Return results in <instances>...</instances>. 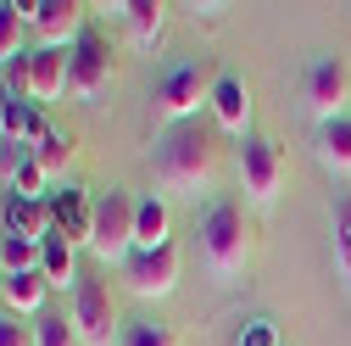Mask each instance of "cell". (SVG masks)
Instances as JSON below:
<instances>
[{
    "label": "cell",
    "mask_w": 351,
    "mask_h": 346,
    "mask_svg": "<svg viewBox=\"0 0 351 346\" xmlns=\"http://www.w3.org/2000/svg\"><path fill=\"white\" fill-rule=\"evenodd\" d=\"M156 179L173 196H201L217 179V146H212V135L201 123H184V128L167 135V146L156 157Z\"/></svg>",
    "instance_id": "obj_1"
},
{
    "label": "cell",
    "mask_w": 351,
    "mask_h": 346,
    "mask_svg": "<svg viewBox=\"0 0 351 346\" xmlns=\"http://www.w3.org/2000/svg\"><path fill=\"white\" fill-rule=\"evenodd\" d=\"M201 257L217 279H240L251 268V229L240 201H212L201 218Z\"/></svg>",
    "instance_id": "obj_2"
},
{
    "label": "cell",
    "mask_w": 351,
    "mask_h": 346,
    "mask_svg": "<svg viewBox=\"0 0 351 346\" xmlns=\"http://www.w3.org/2000/svg\"><path fill=\"white\" fill-rule=\"evenodd\" d=\"M134 212L140 201L128 190H106L95 201V224H90V257L101 268H128L134 257Z\"/></svg>",
    "instance_id": "obj_3"
},
{
    "label": "cell",
    "mask_w": 351,
    "mask_h": 346,
    "mask_svg": "<svg viewBox=\"0 0 351 346\" xmlns=\"http://www.w3.org/2000/svg\"><path fill=\"white\" fill-rule=\"evenodd\" d=\"M67 324H73L78 346H112V335H123L117 330V296H112V285L101 274H78Z\"/></svg>",
    "instance_id": "obj_4"
},
{
    "label": "cell",
    "mask_w": 351,
    "mask_h": 346,
    "mask_svg": "<svg viewBox=\"0 0 351 346\" xmlns=\"http://www.w3.org/2000/svg\"><path fill=\"white\" fill-rule=\"evenodd\" d=\"M346 101H351V67L340 56H318L313 67H306V78H301V106L324 128V123L346 117Z\"/></svg>",
    "instance_id": "obj_5"
},
{
    "label": "cell",
    "mask_w": 351,
    "mask_h": 346,
    "mask_svg": "<svg viewBox=\"0 0 351 346\" xmlns=\"http://www.w3.org/2000/svg\"><path fill=\"white\" fill-rule=\"evenodd\" d=\"M67 90L78 101H95V95L112 90V45L95 28H84V39L67 51Z\"/></svg>",
    "instance_id": "obj_6"
},
{
    "label": "cell",
    "mask_w": 351,
    "mask_h": 346,
    "mask_svg": "<svg viewBox=\"0 0 351 346\" xmlns=\"http://www.w3.org/2000/svg\"><path fill=\"white\" fill-rule=\"evenodd\" d=\"M179 246H156V251H134L128 257V268H123V285L134 290L140 301H162V296H173L179 290Z\"/></svg>",
    "instance_id": "obj_7"
},
{
    "label": "cell",
    "mask_w": 351,
    "mask_h": 346,
    "mask_svg": "<svg viewBox=\"0 0 351 346\" xmlns=\"http://www.w3.org/2000/svg\"><path fill=\"white\" fill-rule=\"evenodd\" d=\"M240 190L256 201V207H268L279 190H285V151L274 140H245L240 146Z\"/></svg>",
    "instance_id": "obj_8"
},
{
    "label": "cell",
    "mask_w": 351,
    "mask_h": 346,
    "mask_svg": "<svg viewBox=\"0 0 351 346\" xmlns=\"http://www.w3.org/2000/svg\"><path fill=\"white\" fill-rule=\"evenodd\" d=\"M28 34L39 39V51H73L84 39V6L78 0H34Z\"/></svg>",
    "instance_id": "obj_9"
},
{
    "label": "cell",
    "mask_w": 351,
    "mask_h": 346,
    "mask_svg": "<svg viewBox=\"0 0 351 346\" xmlns=\"http://www.w3.org/2000/svg\"><path fill=\"white\" fill-rule=\"evenodd\" d=\"M201 101H212V84L201 78V67H173L162 84H156V123H173V128H184Z\"/></svg>",
    "instance_id": "obj_10"
},
{
    "label": "cell",
    "mask_w": 351,
    "mask_h": 346,
    "mask_svg": "<svg viewBox=\"0 0 351 346\" xmlns=\"http://www.w3.org/2000/svg\"><path fill=\"white\" fill-rule=\"evenodd\" d=\"M0 224H6V235L28 240V246H45L56 235V218L45 201H28V196H6V207H0Z\"/></svg>",
    "instance_id": "obj_11"
},
{
    "label": "cell",
    "mask_w": 351,
    "mask_h": 346,
    "mask_svg": "<svg viewBox=\"0 0 351 346\" xmlns=\"http://www.w3.org/2000/svg\"><path fill=\"white\" fill-rule=\"evenodd\" d=\"M212 117H217V128H223V135H245L251 128V90L245 84L234 78V73H223V78H212ZM251 140V135H245Z\"/></svg>",
    "instance_id": "obj_12"
},
{
    "label": "cell",
    "mask_w": 351,
    "mask_h": 346,
    "mask_svg": "<svg viewBox=\"0 0 351 346\" xmlns=\"http://www.w3.org/2000/svg\"><path fill=\"white\" fill-rule=\"evenodd\" d=\"M45 268H34V274H6V290H0V308H6L12 319H28V313H45Z\"/></svg>",
    "instance_id": "obj_13"
},
{
    "label": "cell",
    "mask_w": 351,
    "mask_h": 346,
    "mask_svg": "<svg viewBox=\"0 0 351 346\" xmlns=\"http://www.w3.org/2000/svg\"><path fill=\"white\" fill-rule=\"evenodd\" d=\"M51 218H56V235H67L73 246H90L95 201H84V190H62V196L51 201Z\"/></svg>",
    "instance_id": "obj_14"
},
{
    "label": "cell",
    "mask_w": 351,
    "mask_h": 346,
    "mask_svg": "<svg viewBox=\"0 0 351 346\" xmlns=\"http://www.w3.org/2000/svg\"><path fill=\"white\" fill-rule=\"evenodd\" d=\"M318 162L335 173V179H351V112L318 128Z\"/></svg>",
    "instance_id": "obj_15"
},
{
    "label": "cell",
    "mask_w": 351,
    "mask_h": 346,
    "mask_svg": "<svg viewBox=\"0 0 351 346\" xmlns=\"http://www.w3.org/2000/svg\"><path fill=\"white\" fill-rule=\"evenodd\" d=\"M167 201L162 196H140V212H134V251H156L167 246Z\"/></svg>",
    "instance_id": "obj_16"
},
{
    "label": "cell",
    "mask_w": 351,
    "mask_h": 346,
    "mask_svg": "<svg viewBox=\"0 0 351 346\" xmlns=\"http://www.w3.org/2000/svg\"><path fill=\"white\" fill-rule=\"evenodd\" d=\"M67 90V51H34V106Z\"/></svg>",
    "instance_id": "obj_17"
},
{
    "label": "cell",
    "mask_w": 351,
    "mask_h": 346,
    "mask_svg": "<svg viewBox=\"0 0 351 346\" xmlns=\"http://www.w3.org/2000/svg\"><path fill=\"white\" fill-rule=\"evenodd\" d=\"M39 268H45V279H51V285L73 290V285H78V257H73V240H67V235H51L45 246H39Z\"/></svg>",
    "instance_id": "obj_18"
},
{
    "label": "cell",
    "mask_w": 351,
    "mask_h": 346,
    "mask_svg": "<svg viewBox=\"0 0 351 346\" xmlns=\"http://www.w3.org/2000/svg\"><path fill=\"white\" fill-rule=\"evenodd\" d=\"M51 128L39 123V112H28L23 101H0V140L17 146V140H45Z\"/></svg>",
    "instance_id": "obj_19"
},
{
    "label": "cell",
    "mask_w": 351,
    "mask_h": 346,
    "mask_svg": "<svg viewBox=\"0 0 351 346\" xmlns=\"http://www.w3.org/2000/svg\"><path fill=\"white\" fill-rule=\"evenodd\" d=\"M123 23H128V39H134V45H162V6L156 0H128L123 6Z\"/></svg>",
    "instance_id": "obj_20"
},
{
    "label": "cell",
    "mask_w": 351,
    "mask_h": 346,
    "mask_svg": "<svg viewBox=\"0 0 351 346\" xmlns=\"http://www.w3.org/2000/svg\"><path fill=\"white\" fill-rule=\"evenodd\" d=\"M23 28H28V6L0 0V67H6L12 56H23Z\"/></svg>",
    "instance_id": "obj_21"
},
{
    "label": "cell",
    "mask_w": 351,
    "mask_h": 346,
    "mask_svg": "<svg viewBox=\"0 0 351 346\" xmlns=\"http://www.w3.org/2000/svg\"><path fill=\"white\" fill-rule=\"evenodd\" d=\"M73 151H78V146H73V135H56V128H51V135H45V140L34 146V162H39V173L51 179V173H67Z\"/></svg>",
    "instance_id": "obj_22"
},
{
    "label": "cell",
    "mask_w": 351,
    "mask_h": 346,
    "mask_svg": "<svg viewBox=\"0 0 351 346\" xmlns=\"http://www.w3.org/2000/svg\"><path fill=\"white\" fill-rule=\"evenodd\" d=\"M335 274L351 285V196L335 207Z\"/></svg>",
    "instance_id": "obj_23"
},
{
    "label": "cell",
    "mask_w": 351,
    "mask_h": 346,
    "mask_svg": "<svg viewBox=\"0 0 351 346\" xmlns=\"http://www.w3.org/2000/svg\"><path fill=\"white\" fill-rule=\"evenodd\" d=\"M117 346H179V335L167 324H156V319H140V324H123Z\"/></svg>",
    "instance_id": "obj_24"
},
{
    "label": "cell",
    "mask_w": 351,
    "mask_h": 346,
    "mask_svg": "<svg viewBox=\"0 0 351 346\" xmlns=\"http://www.w3.org/2000/svg\"><path fill=\"white\" fill-rule=\"evenodd\" d=\"M0 268L6 274H34L39 268V246H28L17 235H0Z\"/></svg>",
    "instance_id": "obj_25"
},
{
    "label": "cell",
    "mask_w": 351,
    "mask_h": 346,
    "mask_svg": "<svg viewBox=\"0 0 351 346\" xmlns=\"http://www.w3.org/2000/svg\"><path fill=\"white\" fill-rule=\"evenodd\" d=\"M0 73H6V101H34V56H12Z\"/></svg>",
    "instance_id": "obj_26"
},
{
    "label": "cell",
    "mask_w": 351,
    "mask_h": 346,
    "mask_svg": "<svg viewBox=\"0 0 351 346\" xmlns=\"http://www.w3.org/2000/svg\"><path fill=\"white\" fill-rule=\"evenodd\" d=\"M34 346H78L67 313H39V324H34Z\"/></svg>",
    "instance_id": "obj_27"
},
{
    "label": "cell",
    "mask_w": 351,
    "mask_h": 346,
    "mask_svg": "<svg viewBox=\"0 0 351 346\" xmlns=\"http://www.w3.org/2000/svg\"><path fill=\"white\" fill-rule=\"evenodd\" d=\"M45 173H39V162L28 157V162H12V196H28V201H45Z\"/></svg>",
    "instance_id": "obj_28"
},
{
    "label": "cell",
    "mask_w": 351,
    "mask_h": 346,
    "mask_svg": "<svg viewBox=\"0 0 351 346\" xmlns=\"http://www.w3.org/2000/svg\"><path fill=\"white\" fill-rule=\"evenodd\" d=\"M234 346H279V330H274L268 319H251V324L234 335Z\"/></svg>",
    "instance_id": "obj_29"
},
{
    "label": "cell",
    "mask_w": 351,
    "mask_h": 346,
    "mask_svg": "<svg viewBox=\"0 0 351 346\" xmlns=\"http://www.w3.org/2000/svg\"><path fill=\"white\" fill-rule=\"evenodd\" d=\"M0 346H34V335H28L17 319H0Z\"/></svg>",
    "instance_id": "obj_30"
},
{
    "label": "cell",
    "mask_w": 351,
    "mask_h": 346,
    "mask_svg": "<svg viewBox=\"0 0 351 346\" xmlns=\"http://www.w3.org/2000/svg\"><path fill=\"white\" fill-rule=\"evenodd\" d=\"M0 290H6V268H0Z\"/></svg>",
    "instance_id": "obj_31"
}]
</instances>
